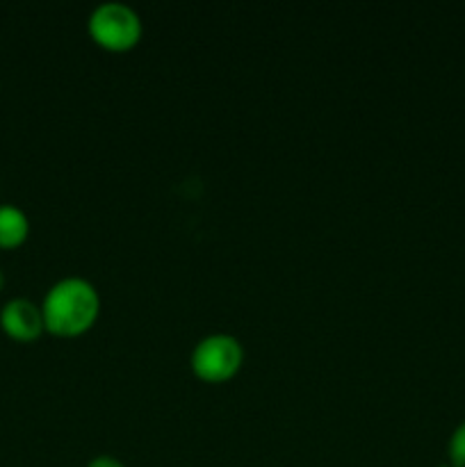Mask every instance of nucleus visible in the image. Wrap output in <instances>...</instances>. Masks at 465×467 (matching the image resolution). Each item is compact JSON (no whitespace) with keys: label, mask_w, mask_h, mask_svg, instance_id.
<instances>
[{"label":"nucleus","mask_w":465,"mask_h":467,"mask_svg":"<svg viewBox=\"0 0 465 467\" xmlns=\"http://www.w3.org/2000/svg\"><path fill=\"white\" fill-rule=\"evenodd\" d=\"M30 235V219L18 205L0 203V249H16Z\"/></svg>","instance_id":"5"},{"label":"nucleus","mask_w":465,"mask_h":467,"mask_svg":"<svg viewBox=\"0 0 465 467\" xmlns=\"http://www.w3.org/2000/svg\"><path fill=\"white\" fill-rule=\"evenodd\" d=\"M87 467H126V465H123V461H119L117 456L100 454V456H94V459L87 463Z\"/></svg>","instance_id":"7"},{"label":"nucleus","mask_w":465,"mask_h":467,"mask_svg":"<svg viewBox=\"0 0 465 467\" xmlns=\"http://www.w3.org/2000/svg\"><path fill=\"white\" fill-rule=\"evenodd\" d=\"M87 30L98 46L121 53L140 44L144 35V23L130 5L121 0H105L91 9L87 18Z\"/></svg>","instance_id":"2"},{"label":"nucleus","mask_w":465,"mask_h":467,"mask_svg":"<svg viewBox=\"0 0 465 467\" xmlns=\"http://www.w3.org/2000/svg\"><path fill=\"white\" fill-rule=\"evenodd\" d=\"M244 363V347L231 333H212L191 349V372L208 383H223L235 377Z\"/></svg>","instance_id":"3"},{"label":"nucleus","mask_w":465,"mask_h":467,"mask_svg":"<svg viewBox=\"0 0 465 467\" xmlns=\"http://www.w3.org/2000/svg\"><path fill=\"white\" fill-rule=\"evenodd\" d=\"M447 456L451 467H465V420L451 431L447 442Z\"/></svg>","instance_id":"6"},{"label":"nucleus","mask_w":465,"mask_h":467,"mask_svg":"<svg viewBox=\"0 0 465 467\" xmlns=\"http://www.w3.org/2000/svg\"><path fill=\"white\" fill-rule=\"evenodd\" d=\"M3 287H5V274L3 269H0V292H3Z\"/></svg>","instance_id":"8"},{"label":"nucleus","mask_w":465,"mask_h":467,"mask_svg":"<svg viewBox=\"0 0 465 467\" xmlns=\"http://www.w3.org/2000/svg\"><path fill=\"white\" fill-rule=\"evenodd\" d=\"M46 331L57 337H78L89 331L100 313V295L82 276L59 278L41 301Z\"/></svg>","instance_id":"1"},{"label":"nucleus","mask_w":465,"mask_h":467,"mask_svg":"<svg viewBox=\"0 0 465 467\" xmlns=\"http://www.w3.org/2000/svg\"><path fill=\"white\" fill-rule=\"evenodd\" d=\"M0 328L16 342L36 340L46 331L41 306L23 296L9 299L0 310Z\"/></svg>","instance_id":"4"}]
</instances>
